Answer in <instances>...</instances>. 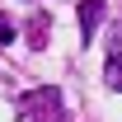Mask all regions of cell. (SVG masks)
<instances>
[{
    "instance_id": "cell-1",
    "label": "cell",
    "mask_w": 122,
    "mask_h": 122,
    "mask_svg": "<svg viewBox=\"0 0 122 122\" xmlns=\"http://www.w3.org/2000/svg\"><path fill=\"white\" fill-rule=\"evenodd\" d=\"M19 122H66V103H61V89L52 85H38V89H24L14 103Z\"/></svg>"
},
{
    "instance_id": "cell-2",
    "label": "cell",
    "mask_w": 122,
    "mask_h": 122,
    "mask_svg": "<svg viewBox=\"0 0 122 122\" xmlns=\"http://www.w3.org/2000/svg\"><path fill=\"white\" fill-rule=\"evenodd\" d=\"M108 89H122V24L108 33V66H103Z\"/></svg>"
},
{
    "instance_id": "cell-3",
    "label": "cell",
    "mask_w": 122,
    "mask_h": 122,
    "mask_svg": "<svg viewBox=\"0 0 122 122\" xmlns=\"http://www.w3.org/2000/svg\"><path fill=\"white\" fill-rule=\"evenodd\" d=\"M103 24V0H80V38L89 42L94 28Z\"/></svg>"
},
{
    "instance_id": "cell-4",
    "label": "cell",
    "mask_w": 122,
    "mask_h": 122,
    "mask_svg": "<svg viewBox=\"0 0 122 122\" xmlns=\"http://www.w3.org/2000/svg\"><path fill=\"white\" fill-rule=\"evenodd\" d=\"M10 38H14V24H10V19H5V14H0V47H5V42H10Z\"/></svg>"
}]
</instances>
